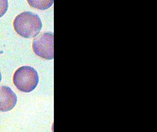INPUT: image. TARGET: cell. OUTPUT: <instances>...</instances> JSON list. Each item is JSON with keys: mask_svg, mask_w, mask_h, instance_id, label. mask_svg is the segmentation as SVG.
<instances>
[{"mask_svg": "<svg viewBox=\"0 0 157 132\" xmlns=\"http://www.w3.org/2000/svg\"><path fill=\"white\" fill-rule=\"evenodd\" d=\"M13 27L18 35L25 38L35 37L42 28V23L37 15L30 12H24L14 19Z\"/></svg>", "mask_w": 157, "mask_h": 132, "instance_id": "1", "label": "cell"}, {"mask_svg": "<svg viewBox=\"0 0 157 132\" xmlns=\"http://www.w3.org/2000/svg\"><path fill=\"white\" fill-rule=\"evenodd\" d=\"M13 82L21 91L31 92L36 88L39 82L37 72L30 66L21 67L14 73Z\"/></svg>", "mask_w": 157, "mask_h": 132, "instance_id": "2", "label": "cell"}, {"mask_svg": "<svg viewBox=\"0 0 157 132\" xmlns=\"http://www.w3.org/2000/svg\"><path fill=\"white\" fill-rule=\"evenodd\" d=\"M54 36L53 33H42L36 37L33 41L34 53L40 57L52 60L54 57Z\"/></svg>", "mask_w": 157, "mask_h": 132, "instance_id": "3", "label": "cell"}, {"mask_svg": "<svg viewBox=\"0 0 157 132\" xmlns=\"http://www.w3.org/2000/svg\"><path fill=\"white\" fill-rule=\"evenodd\" d=\"M17 102V95L10 87L4 85L0 86V112L10 111Z\"/></svg>", "mask_w": 157, "mask_h": 132, "instance_id": "4", "label": "cell"}, {"mask_svg": "<svg viewBox=\"0 0 157 132\" xmlns=\"http://www.w3.org/2000/svg\"><path fill=\"white\" fill-rule=\"evenodd\" d=\"M31 7L40 10H45L50 8L53 4L54 0H27Z\"/></svg>", "mask_w": 157, "mask_h": 132, "instance_id": "5", "label": "cell"}, {"mask_svg": "<svg viewBox=\"0 0 157 132\" xmlns=\"http://www.w3.org/2000/svg\"><path fill=\"white\" fill-rule=\"evenodd\" d=\"M8 7V0H0V18L6 13Z\"/></svg>", "mask_w": 157, "mask_h": 132, "instance_id": "6", "label": "cell"}, {"mask_svg": "<svg viewBox=\"0 0 157 132\" xmlns=\"http://www.w3.org/2000/svg\"><path fill=\"white\" fill-rule=\"evenodd\" d=\"M2 79V76L1 72H0V82H1Z\"/></svg>", "mask_w": 157, "mask_h": 132, "instance_id": "7", "label": "cell"}, {"mask_svg": "<svg viewBox=\"0 0 157 132\" xmlns=\"http://www.w3.org/2000/svg\"><path fill=\"white\" fill-rule=\"evenodd\" d=\"M2 53H3V51H0V54H2Z\"/></svg>", "mask_w": 157, "mask_h": 132, "instance_id": "8", "label": "cell"}]
</instances>
